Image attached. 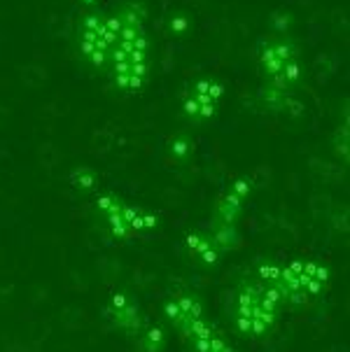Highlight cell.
Returning a JSON list of instances; mask_svg holds the SVG:
<instances>
[{"label":"cell","instance_id":"cell-3","mask_svg":"<svg viewBox=\"0 0 350 352\" xmlns=\"http://www.w3.org/2000/svg\"><path fill=\"white\" fill-rule=\"evenodd\" d=\"M281 294L266 283H250L241 287L236 299L234 322L245 336H264L276 327L281 315Z\"/></svg>","mask_w":350,"mask_h":352},{"label":"cell","instance_id":"cell-4","mask_svg":"<svg viewBox=\"0 0 350 352\" xmlns=\"http://www.w3.org/2000/svg\"><path fill=\"white\" fill-rule=\"evenodd\" d=\"M122 28V16L117 12H100L94 10L85 14L77 28V45H80L82 58L91 65L94 70L105 73L110 65L112 47L117 43V35Z\"/></svg>","mask_w":350,"mask_h":352},{"label":"cell","instance_id":"cell-11","mask_svg":"<svg viewBox=\"0 0 350 352\" xmlns=\"http://www.w3.org/2000/svg\"><path fill=\"white\" fill-rule=\"evenodd\" d=\"M187 248H189V252L197 256L199 261H204V264H215L219 256H222L217 252V248L212 245L210 236L206 234V231H194V234H189Z\"/></svg>","mask_w":350,"mask_h":352},{"label":"cell","instance_id":"cell-2","mask_svg":"<svg viewBox=\"0 0 350 352\" xmlns=\"http://www.w3.org/2000/svg\"><path fill=\"white\" fill-rule=\"evenodd\" d=\"M259 280L271 285L283 303L299 306L313 296L322 294L327 287L329 271L327 266L316 261H289V264H262L259 266Z\"/></svg>","mask_w":350,"mask_h":352},{"label":"cell","instance_id":"cell-6","mask_svg":"<svg viewBox=\"0 0 350 352\" xmlns=\"http://www.w3.org/2000/svg\"><path fill=\"white\" fill-rule=\"evenodd\" d=\"M259 70L266 85L278 91L292 94L304 80L301 54L289 38H271L259 47Z\"/></svg>","mask_w":350,"mask_h":352},{"label":"cell","instance_id":"cell-1","mask_svg":"<svg viewBox=\"0 0 350 352\" xmlns=\"http://www.w3.org/2000/svg\"><path fill=\"white\" fill-rule=\"evenodd\" d=\"M122 28L112 47L108 73L117 89L122 91H140L150 77V38L145 28V10L140 5H122Z\"/></svg>","mask_w":350,"mask_h":352},{"label":"cell","instance_id":"cell-5","mask_svg":"<svg viewBox=\"0 0 350 352\" xmlns=\"http://www.w3.org/2000/svg\"><path fill=\"white\" fill-rule=\"evenodd\" d=\"M166 315L173 322L175 329L192 343L194 352H236L229 348L227 341L204 318V308L194 296H175L173 301L166 303Z\"/></svg>","mask_w":350,"mask_h":352},{"label":"cell","instance_id":"cell-7","mask_svg":"<svg viewBox=\"0 0 350 352\" xmlns=\"http://www.w3.org/2000/svg\"><path fill=\"white\" fill-rule=\"evenodd\" d=\"M250 196V180L241 177L231 184V189L227 194H222V199L217 201L215 212L210 219V229L206 234L210 236L212 245L217 248L219 254H224L227 250H231L239 241V219L241 212L245 208V201Z\"/></svg>","mask_w":350,"mask_h":352},{"label":"cell","instance_id":"cell-13","mask_svg":"<svg viewBox=\"0 0 350 352\" xmlns=\"http://www.w3.org/2000/svg\"><path fill=\"white\" fill-rule=\"evenodd\" d=\"M96 173H94L91 168H87V166H82V168H75L73 170V175H70V180H73L75 187H80V189H94L96 187Z\"/></svg>","mask_w":350,"mask_h":352},{"label":"cell","instance_id":"cell-8","mask_svg":"<svg viewBox=\"0 0 350 352\" xmlns=\"http://www.w3.org/2000/svg\"><path fill=\"white\" fill-rule=\"evenodd\" d=\"M96 208L105 222V229L115 238H131L140 231L154 229L159 222L154 212L142 210L117 194H98Z\"/></svg>","mask_w":350,"mask_h":352},{"label":"cell","instance_id":"cell-12","mask_svg":"<svg viewBox=\"0 0 350 352\" xmlns=\"http://www.w3.org/2000/svg\"><path fill=\"white\" fill-rule=\"evenodd\" d=\"M135 343H138L140 352H164L166 348V336L159 327H150L145 324L135 336Z\"/></svg>","mask_w":350,"mask_h":352},{"label":"cell","instance_id":"cell-10","mask_svg":"<svg viewBox=\"0 0 350 352\" xmlns=\"http://www.w3.org/2000/svg\"><path fill=\"white\" fill-rule=\"evenodd\" d=\"M108 318L112 324L120 331L129 333V336H138V331L145 327V320H142L138 306L124 294H115L108 306Z\"/></svg>","mask_w":350,"mask_h":352},{"label":"cell","instance_id":"cell-9","mask_svg":"<svg viewBox=\"0 0 350 352\" xmlns=\"http://www.w3.org/2000/svg\"><path fill=\"white\" fill-rule=\"evenodd\" d=\"M222 98H224V87L217 80L204 77V80H197L187 89L185 98H182V112L192 122L204 124L217 115L219 100Z\"/></svg>","mask_w":350,"mask_h":352}]
</instances>
